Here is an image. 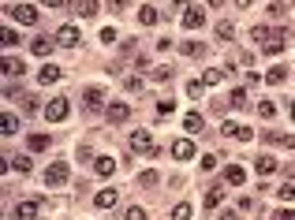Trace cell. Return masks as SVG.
I'll return each mask as SVG.
<instances>
[{
    "instance_id": "1",
    "label": "cell",
    "mask_w": 295,
    "mask_h": 220,
    "mask_svg": "<svg viewBox=\"0 0 295 220\" xmlns=\"http://www.w3.org/2000/svg\"><path fill=\"white\" fill-rule=\"evenodd\" d=\"M45 119L49 123H60V119H68V97H52L45 105Z\"/></svg>"
},
{
    "instance_id": "2",
    "label": "cell",
    "mask_w": 295,
    "mask_h": 220,
    "mask_svg": "<svg viewBox=\"0 0 295 220\" xmlns=\"http://www.w3.org/2000/svg\"><path fill=\"white\" fill-rule=\"evenodd\" d=\"M105 105V86H90L83 93V112H97Z\"/></svg>"
},
{
    "instance_id": "3",
    "label": "cell",
    "mask_w": 295,
    "mask_h": 220,
    "mask_svg": "<svg viewBox=\"0 0 295 220\" xmlns=\"http://www.w3.org/2000/svg\"><path fill=\"white\" fill-rule=\"evenodd\" d=\"M45 183H49V186H64V183H68V164L52 161L49 168H45Z\"/></svg>"
},
{
    "instance_id": "4",
    "label": "cell",
    "mask_w": 295,
    "mask_h": 220,
    "mask_svg": "<svg viewBox=\"0 0 295 220\" xmlns=\"http://www.w3.org/2000/svg\"><path fill=\"white\" fill-rule=\"evenodd\" d=\"M131 149H135V153H146V157H153V153H157V146H153L150 131H135V135H131Z\"/></svg>"
},
{
    "instance_id": "5",
    "label": "cell",
    "mask_w": 295,
    "mask_h": 220,
    "mask_svg": "<svg viewBox=\"0 0 295 220\" xmlns=\"http://www.w3.org/2000/svg\"><path fill=\"white\" fill-rule=\"evenodd\" d=\"M79 41H83L79 26H60V30H56V45H64V49H75Z\"/></svg>"
},
{
    "instance_id": "6",
    "label": "cell",
    "mask_w": 295,
    "mask_h": 220,
    "mask_svg": "<svg viewBox=\"0 0 295 220\" xmlns=\"http://www.w3.org/2000/svg\"><path fill=\"white\" fill-rule=\"evenodd\" d=\"M23 71H26L23 60H15V56H4V60H0V75H4V78H23Z\"/></svg>"
},
{
    "instance_id": "7",
    "label": "cell",
    "mask_w": 295,
    "mask_h": 220,
    "mask_svg": "<svg viewBox=\"0 0 295 220\" xmlns=\"http://www.w3.org/2000/svg\"><path fill=\"white\" fill-rule=\"evenodd\" d=\"M11 19L23 23V26H34L38 23V8H30V4H15V8H11Z\"/></svg>"
},
{
    "instance_id": "8",
    "label": "cell",
    "mask_w": 295,
    "mask_h": 220,
    "mask_svg": "<svg viewBox=\"0 0 295 220\" xmlns=\"http://www.w3.org/2000/svg\"><path fill=\"white\" fill-rule=\"evenodd\" d=\"M280 34H284V30H273V26H254V30H251V37H254L258 45H269V41H277Z\"/></svg>"
},
{
    "instance_id": "9",
    "label": "cell",
    "mask_w": 295,
    "mask_h": 220,
    "mask_svg": "<svg viewBox=\"0 0 295 220\" xmlns=\"http://www.w3.org/2000/svg\"><path fill=\"white\" fill-rule=\"evenodd\" d=\"M105 116H109L112 123H127V116H131V109H127L124 101H112L109 109H105Z\"/></svg>"
},
{
    "instance_id": "10",
    "label": "cell",
    "mask_w": 295,
    "mask_h": 220,
    "mask_svg": "<svg viewBox=\"0 0 295 220\" xmlns=\"http://www.w3.org/2000/svg\"><path fill=\"white\" fill-rule=\"evenodd\" d=\"M172 157H176V161H191L194 157V142L191 138H179V142L172 146Z\"/></svg>"
},
{
    "instance_id": "11",
    "label": "cell",
    "mask_w": 295,
    "mask_h": 220,
    "mask_svg": "<svg viewBox=\"0 0 295 220\" xmlns=\"http://www.w3.org/2000/svg\"><path fill=\"white\" fill-rule=\"evenodd\" d=\"M202 23H206L202 8H183V26H187V30H198Z\"/></svg>"
},
{
    "instance_id": "12",
    "label": "cell",
    "mask_w": 295,
    "mask_h": 220,
    "mask_svg": "<svg viewBox=\"0 0 295 220\" xmlns=\"http://www.w3.org/2000/svg\"><path fill=\"white\" fill-rule=\"evenodd\" d=\"M243 179H247V172L239 168V164H228V168H224V183H232V186H243Z\"/></svg>"
},
{
    "instance_id": "13",
    "label": "cell",
    "mask_w": 295,
    "mask_h": 220,
    "mask_svg": "<svg viewBox=\"0 0 295 220\" xmlns=\"http://www.w3.org/2000/svg\"><path fill=\"white\" fill-rule=\"evenodd\" d=\"M19 131V119H15V112H4V119H0V135L4 138H11Z\"/></svg>"
},
{
    "instance_id": "14",
    "label": "cell",
    "mask_w": 295,
    "mask_h": 220,
    "mask_svg": "<svg viewBox=\"0 0 295 220\" xmlns=\"http://www.w3.org/2000/svg\"><path fill=\"white\" fill-rule=\"evenodd\" d=\"M224 202V186H210V190H206V209H217V205Z\"/></svg>"
},
{
    "instance_id": "15",
    "label": "cell",
    "mask_w": 295,
    "mask_h": 220,
    "mask_svg": "<svg viewBox=\"0 0 295 220\" xmlns=\"http://www.w3.org/2000/svg\"><path fill=\"white\" fill-rule=\"evenodd\" d=\"M93 172H97V176H112V172H116V161H112V157H97V161H93Z\"/></svg>"
},
{
    "instance_id": "16",
    "label": "cell",
    "mask_w": 295,
    "mask_h": 220,
    "mask_svg": "<svg viewBox=\"0 0 295 220\" xmlns=\"http://www.w3.org/2000/svg\"><path fill=\"white\" fill-rule=\"evenodd\" d=\"M15 217H19V220H34V217H38V205H34V202H19V205H15Z\"/></svg>"
},
{
    "instance_id": "17",
    "label": "cell",
    "mask_w": 295,
    "mask_h": 220,
    "mask_svg": "<svg viewBox=\"0 0 295 220\" xmlns=\"http://www.w3.org/2000/svg\"><path fill=\"white\" fill-rule=\"evenodd\" d=\"M38 78H42L45 86H52V82H56V78H60V68H56V64H45V68L38 71Z\"/></svg>"
},
{
    "instance_id": "18",
    "label": "cell",
    "mask_w": 295,
    "mask_h": 220,
    "mask_svg": "<svg viewBox=\"0 0 295 220\" xmlns=\"http://www.w3.org/2000/svg\"><path fill=\"white\" fill-rule=\"evenodd\" d=\"M79 19H93V15H97V0H79Z\"/></svg>"
},
{
    "instance_id": "19",
    "label": "cell",
    "mask_w": 295,
    "mask_h": 220,
    "mask_svg": "<svg viewBox=\"0 0 295 220\" xmlns=\"http://www.w3.org/2000/svg\"><path fill=\"white\" fill-rule=\"evenodd\" d=\"M194 217V205L191 202H179L176 209H172V220H191Z\"/></svg>"
},
{
    "instance_id": "20",
    "label": "cell",
    "mask_w": 295,
    "mask_h": 220,
    "mask_svg": "<svg viewBox=\"0 0 295 220\" xmlns=\"http://www.w3.org/2000/svg\"><path fill=\"white\" fill-rule=\"evenodd\" d=\"M26 146H30V149H34V153L49 149V135H30V138H26Z\"/></svg>"
},
{
    "instance_id": "21",
    "label": "cell",
    "mask_w": 295,
    "mask_h": 220,
    "mask_svg": "<svg viewBox=\"0 0 295 220\" xmlns=\"http://www.w3.org/2000/svg\"><path fill=\"white\" fill-rule=\"evenodd\" d=\"M258 172H261V176H269V172H277V161H273L269 153H261V157H258Z\"/></svg>"
},
{
    "instance_id": "22",
    "label": "cell",
    "mask_w": 295,
    "mask_h": 220,
    "mask_svg": "<svg viewBox=\"0 0 295 220\" xmlns=\"http://www.w3.org/2000/svg\"><path fill=\"white\" fill-rule=\"evenodd\" d=\"M138 23H142V26L157 23V8H150V4H146V8H138Z\"/></svg>"
},
{
    "instance_id": "23",
    "label": "cell",
    "mask_w": 295,
    "mask_h": 220,
    "mask_svg": "<svg viewBox=\"0 0 295 220\" xmlns=\"http://www.w3.org/2000/svg\"><path fill=\"white\" fill-rule=\"evenodd\" d=\"M116 202H120V198H116V190H101V194H97V205H101V209H112Z\"/></svg>"
},
{
    "instance_id": "24",
    "label": "cell",
    "mask_w": 295,
    "mask_h": 220,
    "mask_svg": "<svg viewBox=\"0 0 295 220\" xmlns=\"http://www.w3.org/2000/svg\"><path fill=\"white\" fill-rule=\"evenodd\" d=\"M183 56H206V45L202 41H183Z\"/></svg>"
},
{
    "instance_id": "25",
    "label": "cell",
    "mask_w": 295,
    "mask_h": 220,
    "mask_svg": "<svg viewBox=\"0 0 295 220\" xmlns=\"http://www.w3.org/2000/svg\"><path fill=\"white\" fill-rule=\"evenodd\" d=\"M183 127L191 131V135H194V131H202V116H198V112H187V119H183Z\"/></svg>"
},
{
    "instance_id": "26",
    "label": "cell",
    "mask_w": 295,
    "mask_h": 220,
    "mask_svg": "<svg viewBox=\"0 0 295 220\" xmlns=\"http://www.w3.org/2000/svg\"><path fill=\"white\" fill-rule=\"evenodd\" d=\"M217 37L220 41H232V37H236V26L232 23H217Z\"/></svg>"
},
{
    "instance_id": "27",
    "label": "cell",
    "mask_w": 295,
    "mask_h": 220,
    "mask_svg": "<svg viewBox=\"0 0 295 220\" xmlns=\"http://www.w3.org/2000/svg\"><path fill=\"white\" fill-rule=\"evenodd\" d=\"M0 45H4V49H11V45H19V34L11 30V26H4V34H0Z\"/></svg>"
},
{
    "instance_id": "28",
    "label": "cell",
    "mask_w": 295,
    "mask_h": 220,
    "mask_svg": "<svg viewBox=\"0 0 295 220\" xmlns=\"http://www.w3.org/2000/svg\"><path fill=\"white\" fill-rule=\"evenodd\" d=\"M11 168H15V172H23V176H26V172H30V157H26V153L11 157Z\"/></svg>"
},
{
    "instance_id": "29",
    "label": "cell",
    "mask_w": 295,
    "mask_h": 220,
    "mask_svg": "<svg viewBox=\"0 0 295 220\" xmlns=\"http://www.w3.org/2000/svg\"><path fill=\"white\" fill-rule=\"evenodd\" d=\"M30 49L38 52V56H49V49H52V41L49 37H34V45H30Z\"/></svg>"
},
{
    "instance_id": "30",
    "label": "cell",
    "mask_w": 295,
    "mask_h": 220,
    "mask_svg": "<svg viewBox=\"0 0 295 220\" xmlns=\"http://www.w3.org/2000/svg\"><path fill=\"white\" fill-rule=\"evenodd\" d=\"M265 49V56H277V52H284V34L277 37V41H269V45H261Z\"/></svg>"
},
{
    "instance_id": "31",
    "label": "cell",
    "mask_w": 295,
    "mask_h": 220,
    "mask_svg": "<svg viewBox=\"0 0 295 220\" xmlns=\"http://www.w3.org/2000/svg\"><path fill=\"white\" fill-rule=\"evenodd\" d=\"M202 82H206V86H217V82H224V71H217V68H213V71H206V75H202Z\"/></svg>"
},
{
    "instance_id": "32",
    "label": "cell",
    "mask_w": 295,
    "mask_h": 220,
    "mask_svg": "<svg viewBox=\"0 0 295 220\" xmlns=\"http://www.w3.org/2000/svg\"><path fill=\"white\" fill-rule=\"evenodd\" d=\"M284 78H288V68H269L265 82H284Z\"/></svg>"
},
{
    "instance_id": "33",
    "label": "cell",
    "mask_w": 295,
    "mask_h": 220,
    "mask_svg": "<svg viewBox=\"0 0 295 220\" xmlns=\"http://www.w3.org/2000/svg\"><path fill=\"white\" fill-rule=\"evenodd\" d=\"M228 101H232V109H243V105H247V90H232Z\"/></svg>"
},
{
    "instance_id": "34",
    "label": "cell",
    "mask_w": 295,
    "mask_h": 220,
    "mask_svg": "<svg viewBox=\"0 0 295 220\" xmlns=\"http://www.w3.org/2000/svg\"><path fill=\"white\" fill-rule=\"evenodd\" d=\"M277 198H280V202H295V186H292V183H284V186L277 190Z\"/></svg>"
},
{
    "instance_id": "35",
    "label": "cell",
    "mask_w": 295,
    "mask_h": 220,
    "mask_svg": "<svg viewBox=\"0 0 295 220\" xmlns=\"http://www.w3.org/2000/svg\"><path fill=\"white\" fill-rule=\"evenodd\" d=\"M75 157H79V161H97V157H93V149H90V146H83V142H79Z\"/></svg>"
},
{
    "instance_id": "36",
    "label": "cell",
    "mask_w": 295,
    "mask_h": 220,
    "mask_svg": "<svg viewBox=\"0 0 295 220\" xmlns=\"http://www.w3.org/2000/svg\"><path fill=\"white\" fill-rule=\"evenodd\" d=\"M258 112L269 119V116H277V105H273V101H258Z\"/></svg>"
},
{
    "instance_id": "37",
    "label": "cell",
    "mask_w": 295,
    "mask_h": 220,
    "mask_svg": "<svg viewBox=\"0 0 295 220\" xmlns=\"http://www.w3.org/2000/svg\"><path fill=\"white\" fill-rule=\"evenodd\" d=\"M232 138H236V142H251L254 131H251V127H236V135H232Z\"/></svg>"
},
{
    "instance_id": "38",
    "label": "cell",
    "mask_w": 295,
    "mask_h": 220,
    "mask_svg": "<svg viewBox=\"0 0 295 220\" xmlns=\"http://www.w3.org/2000/svg\"><path fill=\"white\" fill-rule=\"evenodd\" d=\"M169 78H172V68H157L153 71V82H169Z\"/></svg>"
},
{
    "instance_id": "39",
    "label": "cell",
    "mask_w": 295,
    "mask_h": 220,
    "mask_svg": "<svg viewBox=\"0 0 295 220\" xmlns=\"http://www.w3.org/2000/svg\"><path fill=\"white\" fill-rule=\"evenodd\" d=\"M172 112H176L172 101H157V116H172Z\"/></svg>"
},
{
    "instance_id": "40",
    "label": "cell",
    "mask_w": 295,
    "mask_h": 220,
    "mask_svg": "<svg viewBox=\"0 0 295 220\" xmlns=\"http://www.w3.org/2000/svg\"><path fill=\"white\" fill-rule=\"evenodd\" d=\"M142 86H146L142 78H127V93H142Z\"/></svg>"
},
{
    "instance_id": "41",
    "label": "cell",
    "mask_w": 295,
    "mask_h": 220,
    "mask_svg": "<svg viewBox=\"0 0 295 220\" xmlns=\"http://www.w3.org/2000/svg\"><path fill=\"white\" fill-rule=\"evenodd\" d=\"M127 220H146V209H142V205H135V209H127Z\"/></svg>"
},
{
    "instance_id": "42",
    "label": "cell",
    "mask_w": 295,
    "mask_h": 220,
    "mask_svg": "<svg viewBox=\"0 0 295 220\" xmlns=\"http://www.w3.org/2000/svg\"><path fill=\"white\" fill-rule=\"evenodd\" d=\"M101 41H105V45L116 41V30H112V26H105V30H101Z\"/></svg>"
},
{
    "instance_id": "43",
    "label": "cell",
    "mask_w": 295,
    "mask_h": 220,
    "mask_svg": "<svg viewBox=\"0 0 295 220\" xmlns=\"http://www.w3.org/2000/svg\"><path fill=\"white\" fill-rule=\"evenodd\" d=\"M273 220H295V209H277V217Z\"/></svg>"
},
{
    "instance_id": "44",
    "label": "cell",
    "mask_w": 295,
    "mask_h": 220,
    "mask_svg": "<svg viewBox=\"0 0 295 220\" xmlns=\"http://www.w3.org/2000/svg\"><path fill=\"white\" fill-rule=\"evenodd\" d=\"M202 86L206 82H191V86H187V93H191V97H202Z\"/></svg>"
},
{
    "instance_id": "45",
    "label": "cell",
    "mask_w": 295,
    "mask_h": 220,
    "mask_svg": "<svg viewBox=\"0 0 295 220\" xmlns=\"http://www.w3.org/2000/svg\"><path fill=\"white\" fill-rule=\"evenodd\" d=\"M213 164H217V157H213V153H206V157H202V172H210Z\"/></svg>"
},
{
    "instance_id": "46",
    "label": "cell",
    "mask_w": 295,
    "mask_h": 220,
    "mask_svg": "<svg viewBox=\"0 0 295 220\" xmlns=\"http://www.w3.org/2000/svg\"><path fill=\"white\" fill-rule=\"evenodd\" d=\"M45 8H64V4H68V0H42Z\"/></svg>"
},
{
    "instance_id": "47",
    "label": "cell",
    "mask_w": 295,
    "mask_h": 220,
    "mask_svg": "<svg viewBox=\"0 0 295 220\" xmlns=\"http://www.w3.org/2000/svg\"><path fill=\"white\" fill-rule=\"evenodd\" d=\"M292 116H295V101H292Z\"/></svg>"
}]
</instances>
